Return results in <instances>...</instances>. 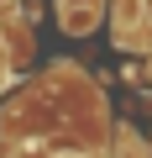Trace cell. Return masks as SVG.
<instances>
[{
	"label": "cell",
	"instance_id": "3",
	"mask_svg": "<svg viewBox=\"0 0 152 158\" xmlns=\"http://www.w3.org/2000/svg\"><path fill=\"white\" fill-rule=\"evenodd\" d=\"M53 158H84V153H53Z\"/></svg>",
	"mask_w": 152,
	"mask_h": 158
},
{
	"label": "cell",
	"instance_id": "2",
	"mask_svg": "<svg viewBox=\"0 0 152 158\" xmlns=\"http://www.w3.org/2000/svg\"><path fill=\"white\" fill-rule=\"evenodd\" d=\"M121 158H147V153H142L136 142H126V148H121Z\"/></svg>",
	"mask_w": 152,
	"mask_h": 158
},
{
	"label": "cell",
	"instance_id": "4",
	"mask_svg": "<svg viewBox=\"0 0 152 158\" xmlns=\"http://www.w3.org/2000/svg\"><path fill=\"white\" fill-rule=\"evenodd\" d=\"M147 16H152V0H147Z\"/></svg>",
	"mask_w": 152,
	"mask_h": 158
},
{
	"label": "cell",
	"instance_id": "1",
	"mask_svg": "<svg viewBox=\"0 0 152 158\" xmlns=\"http://www.w3.org/2000/svg\"><path fill=\"white\" fill-rule=\"evenodd\" d=\"M58 11H63V27H68V32H89L100 0H58Z\"/></svg>",
	"mask_w": 152,
	"mask_h": 158
}]
</instances>
